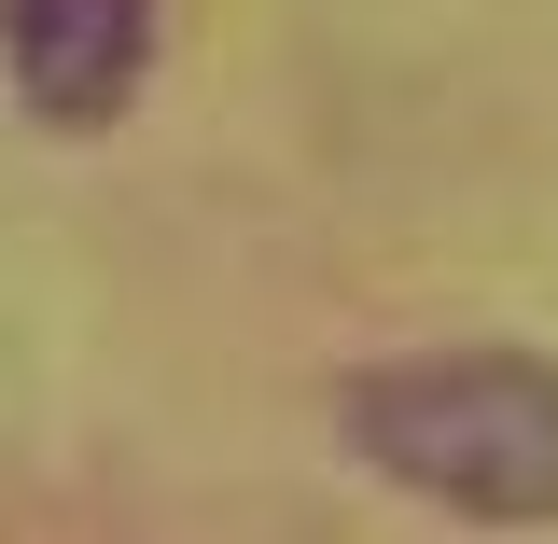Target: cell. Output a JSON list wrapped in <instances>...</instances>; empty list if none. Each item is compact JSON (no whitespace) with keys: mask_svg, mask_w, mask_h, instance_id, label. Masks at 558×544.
Returning <instances> with one entry per match:
<instances>
[{"mask_svg":"<svg viewBox=\"0 0 558 544\" xmlns=\"http://www.w3.org/2000/svg\"><path fill=\"white\" fill-rule=\"evenodd\" d=\"M0 70L43 126H112L154 70V0H0Z\"/></svg>","mask_w":558,"mask_h":544,"instance_id":"cell-2","label":"cell"},{"mask_svg":"<svg viewBox=\"0 0 558 544\" xmlns=\"http://www.w3.org/2000/svg\"><path fill=\"white\" fill-rule=\"evenodd\" d=\"M349 447L405 503L558 531V363L531 349H405L349 377Z\"/></svg>","mask_w":558,"mask_h":544,"instance_id":"cell-1","label":"cell"}]
</instances>
